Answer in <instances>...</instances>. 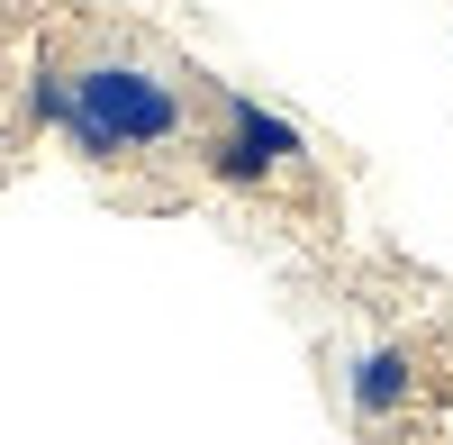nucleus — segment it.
Masks as SVG:
<instances>
[{
	"mask_svg": "<svg viewBox=\"0 0 453 445\" xmlns=\"http://www.w3.org/2000/svg\"><path fill=\"white\" fill-rule=\"evenodd\" d=\"M55 128L73 137L82 164H136V155H164V145L191 137V91L164 64L100 46L82 64H64V119Z\"/></svg>",
	"mask_w": 453,
	"mask_h": 445,
	"instance_id": "obj_1",
	"label": "nucleus"
},
{
	"mask_svg": "<svg viewBox=\"0 0 453 445\" xmlns=\"http://www.w3.org/2000/svg\"><path fill=\"white\" fill-rule=\"evenodd\" d=\"M299 155H309V137H299L281 109L245 100V91H226L218 100V128L200 137V164L226 182V191H273V182L299 173Z\"/></svg>",
	"mask_w": 453,
	"mask_h": 445,
	"instance_id": "obj_2",
	"label": "nucleus"
},
{
	"mask_svg": "<svg viewBox=\"0 0 453 445\" xmlns=\"http://www.w3.org/2000/svg\"><path fill=\"white\" fill-rule=\"evenodd\" d=\"M408 400H418V355H408V346H363V355H345V410H354L363 427H390Z\"/></svg>",
	"mask_w": 453,
	"mask_h": 445,
	"instance_id": "obj_3",
	"label": "nucleus"
}]
</instances>
